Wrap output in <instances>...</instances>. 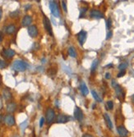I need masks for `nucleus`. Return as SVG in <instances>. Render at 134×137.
<instances>
[{
    "label": "nucleus",
    "mask_w": 134,
    "mask_h": 137,
    "mask_svg": "<svg viewBox=\"0 0 134 137\" xmlns=\"http://www.w3.org/2000/svg\"><path fill=\"white\" fill-rule=\"evenodd\" d=\"M110 77H111L110 74H109V73H106V74H105V78H106V79H110Z\"/></svg>",
    "instance_id": "33"
},
{
    "label": "nucleus",
    "mask_w": 134,
    "mask_h": 137,
    "mask_svg": "<svg viewBox=\"0 0 134 137\" xmlns=\"http://www.w3.org/2000/svg\"><path fill=\"white\" fill-rule=\"evenodd\" d=\"M86 12V8H82V9H81V13H80V17H82V13H83V15H84Z\"/></svg>",
    "instance_id": "32"
},
{
    "label": "nucleus",
    "mask_w": 134,
    "mask_h": 137,
    "mask_svg": "<svg viewBox=\"0 0 134 137\" xmlns=\"http://www.w3.org/2000/svg\"><path fill=\"white\" fill-rule=\"evenodd\" d=\"M68 53L72 58H76L77 57V52H76V50H75V48L73 47H70L68 48Z\"/></svg>",
    "instance_id": "22"
},
{
    "label": "nucleus",
    "mask_w": 134,
    "mask_h": 137,
    "mask_svg": "<svg viewBox=\"0 0 134 137\" xmlns=\"http://www.w3.org/2000/svg\"><path fill=\"white\" fill-rule=\"evenodd\" d=\"M124 75H125V71H121V72L118 74V77H122V76H123Z\"/></svg>",
    "instance_id": "31"
},
{
    "label": "nucleus",
    "mask_w": 134,
    "mask_h": 137,
    "mask_svg": "<svg viewBox=\"0 0 134 137\" xmlns=\"http://www.w3.org/2000/svg\"><path fill=\"white\" fill-rule=\"evenodd\" d=\"M74 116L77 121H82L83 119V112H82V109L79 107H76L74 110Z\"/></svg>",
    "instance_id": "7"
},
{
    "label": "nucleus",
    "mask_w": 134,
    "mask_h": 137,
    "mask_svg": "<svg viewBox=\"0 0 134 137\" xmlns=\"http://www.w3.org/2000/svg\"><path fill=\"white\" fill-rule=\"evenodd\" d=\"M91 16L93 18H96V19H100L104 17V15L101 12H100L98 10H92L91 12Z\"/></svg>",
    "instance_id": "12"
},
{
    "label": "nucleus",
    "mask_w": 134,
    "mask_h": 137,
    "mask_svg": "<svg viewBox=\"0 0 134 137\" xmlns=\"http://www.w3.org/2000/svg\"><path fill=\"white\" fill-rule=\"evenodd\" d=\"M6 67H7L6 62L3 60H0V69H3V68H5Z\"/></svg>",
    "instance_id": "26"
},
{
    "label": "nucleus",
    "mask_w": 134,
    "mask_h": 137,
    "mask_svg": "<svg viewBox=\"0 0 134 137\" xmlns=\"http://www.w3.org/2000/svg\"><path fill=\"white\" fill-rule=\"evenodd\" d=\"M82 137H93V136H91V135H89V134H86V135H84Z\"/></svg>",
    "instance_id": "34"
},
{
    "label": "nucleus",
    "mask_w": 134,
    "mask_h": 137,
    "mask_svg": "<svg viewBox=\"0 0 134 137\" xmlns=\"http://www.w3.org/2000/svg\"><path fill=\"white\" fill-rule=\"evenodd\" d=\"M77 39H78L79 44L81 45H83L85 41L86 40V32L84 30H81L80 32L77 34Z\"/></svg>",
    "instance_id": "6"
},
{
    "label": "nucleus",
    "mask_w": 134,
    "mask_h": 137,
    "mask_svg": "<svg viewBox=\"0 0 134 137\" xmlns=\"http://www.w3.org/2000/svg\"><path fill=\"white\" fill-rule=\"evenodd\" d=\"M0 122H2V116H0Z\"/></svg>",
    "instance_id": "38"
},
{
    "label": "nucleus",
    "mask_w": 134,
    "mask_h": 137,
    "mask_svg": "<svg viewBox=\"0 0 134 137\" xmlns=\"http://www.w3.org/2000/svg\"><path fill=\"white\" fill-rule=\"evenodd\" d=\"M127 67H128V63H126V62L121 63V64L118 66V69L120 71H125Z\"/></svg>",
    "instance_id": "23"
},
{
    "label": "nucleus",
    "mask_w": 134,
    "mask_h": 137,
    "mask_svg": "<svg viewBox=\"0 0 134 137\" xmlns=\"http://www.w3.org/2000/svg\"><path fill=\"white\" fill-rule=\"evenodd\" d=\"M70 120V117L67 116H65L63 114H59L57 117V122L58 123H65Z\"/></svg>",
    "instance_id": "11"
},
{
    "label": "nucleus",
    "mask_w": 134,
    "mask_h": 137,
    "mask_svg": "<svg viewBox=\"0 0 134 137\" xmlns=\"http://www.w3.org/2000/svg\"><path fill=\"white\" fill-rule=\"evenodd\" d=\"M98 64H99V61L97 60V59H96V60L93 61V62H92V64H91V72H94L96 70L97 67H98Z\"/></svg>",
    "instance_id": "21"
},
{
    "label": "nucleus",
    "mask_w": 134,
    "mask_h": 137,
    "mask_svg": "<svg viewBox=\"0 0 134 137\" xmlns=\"http://www.w3.org/2000/svg\"><path fill=\"white\" fill-rule=\"evenodd\" d=\"M50 8L51 11V13L53 14V16H54L55 17H59L60 16V11L59 8H58V4L57 2L55 1H50Z\"/></svg>",
    "instance_id": "2"
},
{
    "label": "nucleus",
    "mask_w": 134,
    "mask_h": 137,
    "mask_svg": "<svg viewBox=\"0 0 134 137\" xmlns=\"http://www.w3.org/2000/svg\"><path fill=\"white\" fill-rule=\"evenodd\" d=\"M2 15H3V11H2V9H1V8H0V20H1Z\"/></svg>",
    "instance_id": "35"
},
{
    "label": "nucleus",
    "mask_w": 134,
    "mask_h": 137,
    "mask_svg": "<svg viewBox=\"0 0 134 137\" xmlns=\"http://www.w3.org/2000/svg\"><path fill=\"white\" fill-rule=\"evenodd\" d=\"M91 94H92V96L94 97V99L96 100L97 102H102V99H101V98L99 96V94H97V92L96 91V90H91Z\"/></svg>",
    "instance_id": "19"
},
{
    "label": "nucleus",
    "mask_w": 134,
    "mask_h": 137,
    "mask_svg": "<svg viewBox=\"0 0 134 137\" xmlns=\"http://www.w3.org/2000/svg\"><path fill=\"white\" fill-rule=\"evenodd\" d=\"M2 107V104H1V101H0V108Z\"/></svg>",
    "instance_id": "39"
},
{
    "label": "nucleus",
    "mask_w": 134,
    "mask_h": 137,
    "mask_svg": "<svg viewBox=\"0 0 134 137\" xmlns=\"http://www.w3.org/2000/svg\"><path fill=\"white\" fill-rule=\"evenodd\" d=\"M115 92L117 97L119 99H124V93L123 91V89L121 88L120 85H117L115 87Z\"/></svg>",
    "instance_id": "10"
},
{
    "label": "nucleus",
    "mask_w": 134,
    "mask_h": 137,
    "mask_svg": "<svg viewBox=\"0 0 134 137\" xmlns=\"http://www.w3.org/2000/svg\"><path fill=\"white\" fill-rule=\"evenodd\" d=\"M43 22H44V26H45L46 31L49 33V35H50V36H53V30H52V26H51L50 21V19H49L47 16H45V15H44Z\"/></svg>",
    "instance_id": "3"
},
{
    "label": "nucleus",
    "mask_w": 134,
    "mask_h": 137,
    "mask_svg": "<svg viewBox=\"0 0 134 137\" xmlns=\"http://www.w3.org/2000/svg\"><path fill=\"white\" fill-rule=\"evenodd\" d=\"M16 30V26L14 25H9L6 27V32L8 34H13Z\"/></svg>",
    "instance_id": "18"
},
{
    "label": "nucleus",
    "mask_w": 134,
    "mask_h": 137,
    "mask_svg": "<svg viewBox=\"0 0 134 137\" xmlns=\"http://www.w3.org/2000/svg\"><path fill=\"white\" fill-rule=\"evenodd\" d=\"M13 137H20V136H14Z\"/></svg>",
    "instance_id": "40"
},
{
    "label": "nucleus",
    "mask_w": 134,
    "mask_h": 137,
    "mask_svg": "<svg viewBox=\"0 0 134 137\" xmlns=\"http://www.w3.org/2000/svg\"><path fill=\"white\" fill-rule=\"evenodd\" d=\"M106 106H107V109H109V110L113 109V107H114V103H113V101H111V100H109V101L107 102V104H106Z\"/></svg>",
    "instance_id": "24"
},
{
    "label": "nucleus",
    "mask_w": 134,
    "mask_h": 137,
    "mask_svg": "<svg viewBox=\"0 0 134 137\" xmlns=\"http://www.w3.org/2000/svg\"><path fill=\"white\" fill-rule=\"evenodd\" d=\"M112 35H113L112 31H109L108 34H107V36H106V40H109V39H110L112 37Z\"/></svg>",
    "instance_id": "30"
},
{
    "label": "nucleus",
    "mask_w": 134,
    "mask_h": 137,
    "mask_svg": "<svg viewBox=\"0 0 134 137\" xmlns=\"http://www.w3.org/2000/svg\"><path fill=\"white\" fill-rule=\"evenodd\" d=\"M27 31H28L29 35H30L31 38L36 37L38 35V29H37V27H36V26H35V25L29 26Z\"/></svg>",
    "instance_id": "5"
},
{
    "label": "nucleus",
    "mask_w": 134,
    "mask_h": 137,
    "mask_svg": "<svg viewBox=\"0 0 134 137\" xmlns=\"http://www.w3.org/2000/svg\"><path fill=\"white\" fill-rule=\"evenodd\" d=\"M32 22V17L29 15H26L22 19V26H29L31 23Z\"/></svg>",
    "instance_id": "13"
},
{
    "label": "nucleus",
    "mask_w": 134,
    "mask_h": 137,
    "mask_svg": "<svg viewBox=\"0 0 134 137\" xmlns=\"http://www.w3.org/2000/svg\"><path fill=\"white\" fill-rule=\"evenodd\" d=\"M104 120H105V122L107 124V126H108V127L110 130L113 129V123H112V121L110 119V117H109V116L107 113H104Z\"/></svg>",
    "instance_id": "16"
},
{
    "label": "nucleus",
    "mask_w": 134,
    "mask_h": 137,
    "mask_svg": "<svg viewBox=\"0 0 134 137\" xmlns=\"http://www.w3.org/2000/svg\"><path fill=\"white\" fill-rule=\"evenodd\" d=\"M17 105L14 103H9V104L7 105V111L8 112H13L16 110Z\"/></svg>",
    "instance_id": "17"
},
{
    "label": "nucleus",
    "mask_w": 134,
    "mask_h": 137,
    "mask_svg": "<svg viewBox=\"0 0 134 137\" xmlns=\"http://www.w3.org/2000/svg\"><path fill=\"white\" fill-rule=\"evenodd\" d=\"M3 97H4V99H7V100H8V99H10L11 98H12V94H11V92L9 91L8 90H3Z\"/></svg>",
    "instance_id": "20"
},
{
    "label": "nucleus",
    "mask_w": 134,
    "mask_h": 137,
    "mask_svg": "<svg viewBox=\"0 0 134 137\" xmlns=\"http://www.w3.org/2000/svg\"><path fill=\"white\" fill-rule=\"evenodd\" d=\"M118 132L121 137H126L128 134V130H127L123 126H120L118 127Z\"/></svg>",
    "instance_id": "14"
},
{
    "label": "nucleus",
    "mask_w": 134,
    "mask_h": 137,
    "mask_svg": "<svg viewBox=\"0 0 134 137\" xmlns=\"http://www.w3.org/2000/svg\"><path fill=\"white\" fill-rule=\"evenodd\" d=\"M44 124H45V118H44V117H41L40 120V126L42 127L44 126Z\"/></svg>",
    "instance_id": "29"
},
{
    "label": "nucleus",
    "mask_w": 134,
    "mask_h": 137,
    "mask_svg": "<svg viewBox=\"0 0 134 137\" xmlns=\"http://www.w3.org/2000/svg\"><path fill=\"white\" fill-rule=\"evenodd\" d=\"M55 117L54 111L52 108H49L47 111H46V121L49 124H50L51 122L53 121Z\"/></svg>",
    "instance_id": "4"
},
{
    "label": "nucleus",
    "mask_w": 134,
    "mask_h": 137,
    "mask_svg": "<svg viewBox=\"0 0 134 137\" xmlns=\"http://www.w3.org/2000/svg\"><path fill=\"white\" fill-rule=\"evenodd\" d=\"M62 6H63V10H64V12H65V13H67V2H66V1H62Z\"/></svg>",
    "instance_id": "27"
},
{
    "label": "nucleus",
    "mask_w": 134,
    "mask_h": 137,
    "mask_svg": "<svg viewBox=\"0 0 134 137\" xmlns=\"http://www.w3.org/2000/svg\"><path fill=\"white\" fill-rule=\"evenodd\" d=\"M132 101H133V103L134 104V94L133 95V97H132Z\"/></svg>",
    "instance_id": "37"
},
{
    "label": "nucleus",
    "mask_w": 134,
    "mask_h": 137,
    "mask_svg": "<svg viewBox=\"0 0 134 137\" xmlns=\"http://www.w3.org/2000/svg\"><path fill=\"white\" fill-rule=\"evenodd\" d=\"M26 126H27V121H25L24 122H22V123L21 124V130H22V131H24V130H25V128L26 127Z\"/></svg>",
    "instance_id": "28"
},
{
    "label": "nucleus",
    "mask_w": 134,
    "mask_h": 137,
    "mask_svg": "<svg viewBox=\"0 0 134 137\" xmlns=\"http://www.w3.org/2000/svg\"><path fill=\"white\" fill-rule=\"evenodd\" d=\"M111 26H112V21L110 18H109L106 21V27L108 30H109V29L111 28Z\"/></svg>",
    "instance_id": "25"
},
{
    "label": "nucleus",
    "mask_w": 134,
    "mask_h": 137,
    "mask_svg": "<svg viewBox=\"0 0 134 137\" xmlns=\"http://www.w3.org/2000/svg\"><path fill=\"white\" fill-rule=\"evenodd\" d=\"M2 54L6 58H12L15 55V51L11 49V48H8V49H4L2 52Z\"/></svg>",
    "instance_id": "8"
},
{
    "label": "nucleus",
    "mask_w": 134,
    "mask_h": 137,
    "mask_svg": "<svg viewBox=\"0 0 134 137\" xmlns=\"http://www.w3.org/2000/svg\"><path fill=\"white\" fill-rule=\"evenodd\" d=\"M4 122H5V123L8 125V126H13V125L15 124V119H14L13 116H12L10 114L7 115V116L4 117Z\"/></svg>",
    "instance_id": "9"
},
{
    "label": "nucleus",
    "mask_w": 134,
    "mask_h": 137,
    "mask_svg": "<svg viewBox=\"0 0 134 137\" xmlns=\"http://www.w3.org/2000/svg\"><path fill=\"white\" fill-rule=\"evenodd\" d=\"M0 40H3V37H2V33L0 32Z\"/></svg>",
    "instance_id": "36"
},
{
    "label": "nucleus",
    "mask_w": 134,
    "mask_h": 137,
    "mask_svg": "<svg viewBox=\"0 0 134 137\" xmlns=\"http://www.w3.org/2000/svg\"><path fill=\"white\" fill-rule=\"evenodd\" d=\"M80 90H81V92L82 94L83 95H87L89 94V90L88 88H87L86 83L82 81L81 82V85H80Z\"/></svg>",
    "instance_id": "15"
},
{
    "label": "nucleus",
    "mask_w": 134,
    "mask_h": 137,
    "mask_svg": "<svg viewBox=\"0 0 134 137\" xmlns=\"http://www.w3.org/2000/svg\"><path fill=\"white\" fill-rule=\"evenodd\" d=\"M28 64L24 61L21 60H16L13 64V68L17 72H25L27 69Z\"/></svg>",
    "instance_id": "1"
}]
</instances>
